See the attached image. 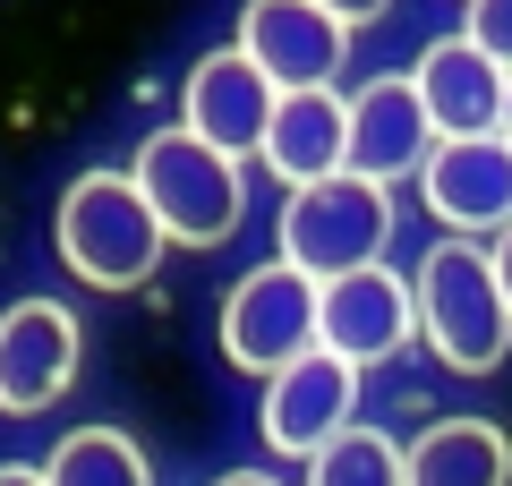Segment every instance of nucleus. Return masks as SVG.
I'll return each instance as SVG.
<instances>
[{
	"label": "nucleus",
	"mask_w": 512,
	"mask_h": 486,
	"mask_svg": "<svg viewBox=\"0 0 512 486\" xmlns=\"http://www.w3.org/2000/svg\"><path fill=\"white\" fill-rule=\"evenodd\" d=\"M163 239H171L163 214L146 205V188L128 180V171H86V180H69V197H60V265H69L77 282H94V290L154 282Z\"/></svg>",
	"instance_id": "nucleus-3"
},
{
	"label": "nucleus",
	"mask_w": 512,
	"mask_h": 486,
	"mask_svg": "<svg viewBox=\"0 0 512 486\" xmlns=\"http://www.w3.org/2000/svg\"><path fill=\"white\" fill-rule=\"evenodd\" d=\"M402 478L410 486H512V444L487 418H436L402 452Z\"/></svg>",
	"instance_id": "nucleus-15"
},
{
	"label": "nucleus",
	"mask_w": 512,
	"mask_h": 486,
	"mask_svg": "<svg viewBox=\"0 0 512 486\" xmlns=\"http://www.w3.org/2000/svg\"><path fill=\"white\" fill-rule=\"evenodd\" d=\"M419 94H427V120H436V137H487V128H504V94H512V69L495 52H478L470 35H444L419 52Z\"/></svg>",
	"instance_id": "nucleus-13"
},
{
	"label": "nucleus",
	"mask_w": 512,
	"mask_h": 486,
	"mask_svg": "<svg viewBox=\"0 0 512 486\" xmlns=\"http://www.w3.org/2000/svg\"><path fill=\"white\" fill-rule=\"evenodd\" d=\"M128 180L146 188V205L163 214L171 248H222V239L248 222V180H239V154L205 145L197 128H154L128 162Z\"/></svg>",
	"instance_id": "nucleus-2"
},
{
	"label": "nucleus",
	"mask_w": 512,
	"mask_h": 486,
	"mask_svg": "<svg viewBox=\"0 0 512 486\" xmlns=\"http://www.w3.org/2000/svg\"><path fill=\"white\" fill-rule=\"evenodd\" d=\"M350 410H359V367L333 359V350H308V359H291L282 376H265V444L274 452L316 461V452L350 427Z\"/></svg>",
	"instance_id": "nucleus-9"
},
{
	"label": "nucleus",
	"mask_w": 512,
	"mask_h": 486,
	"mask_svg": "<svg viewBox=\"0 0 512 486\" xmlns=\"http://www.w3.org/2000/svg\"><path fill=\"white\" fill-rule=\"evenodd\" d=\"M0 486H52L43 469H26V461H0Z\"/></svg>",
	"instance_id": "nucleus-21"
},
{
	"label": "nucleus",
	"mask_w": 512,
	"mask_h": 486,
	"mask_svg": "<svg viewBox=\"0 0 512 486\" xmlns=\"http://www.w3.org/2000/svg\"><path fill=\"white\" fill-rule=\"evenodd\" d=\"M214 486H282V478H265V469H231V478H214Z\"/></svg>",
	"instance_id": "nucleus-22"
},
{
	"label": "nucleus",
	"mask_w": 512,
	"mask_h": 486,
	"mask_svg": "<svg viewBox=\"0 0 512 486\" xmlns=\"http://www.w3.org/2000/svg\"><path fill=\"white\" fill-rule=\"evenodd\" d=\"M265 171L282 188H316L333 171H350V94H333V86L282 94L274 128H265Z\"/></svg>",
	"instance_id": "nucleus-14"
},
{
	"label": "nucleus",
	"mask_w": 512,
	"mask_h": 486,
	"mask_svg": "<svg viewBox=\"0 0 512 486\" xmlns=\"http://www.w3.org/2000/svg\"><path fill=\"white\" fill-rule=\"evenodd\" d=\"M436 120H427V94L419 77H376V86L350 94V171H367V180H410V171H427V154H436Z\"/></svg>",
	"instance_id": "nucleus-12"
},
{
	"label": "nucleus",
	"mask_w": 512,
	"mask_h": 486,
	"mask_svg": "<svg viewBox=\"0 0 512 486\" xmlns=\"http://www.w3.org/2000/svg\"><path fill=\"white\" fill-rule=\"evenodd\" d=\"M308 486H410V478H402V444L376 435V427H342V435L308 461Z\"/></svg>",
	"instance_id": "nucleus-17"
},
{
	"label": "nucleus",
	"mask_w": 512,
	"mask_h": 486,
	"mask_svg": "<svg viewBox=\"0 0 512 486\" xmlns=\"http://www.w3.org/2000/svg\"><path fill=\"white\" fill-rule=\"evenodd\" d=\"M43 478L52 486H154V469H146V452H137V435L77 427V435H60V452L43 461Z\"/></svg>",
	"instance_id": "nucleus-16"
},
{
	"label": "nucleus",
	"mask_w": 512,
	"mask_h": 486,
	"mask_svg": "<svg viewBox=\"0 0 512 486\" xmlns=\"http://www.w3.org/2000/svg\"><path fill=\"white\" fill-rule=\"evenodd\" d=\"M239 52L274 77L282 94H299V86H333L342 77L350 26L333 9H316V0H248L239 9Z\"/></svg>",
	"instance_id": "nucleus-8"
},
{
	"label": "nucleus",
	"mask_w": 512,
	"mask_h": 486,
	"mask_svg": "<svg viewBox=\"0 0 512 486\" xmlns=\"http://www.w3.org/2000/svg\"><path fill=\"white\" fill-rule=\"evenodd\" d=\"M410 333H419V299H410V273L393 265L333 273L325 299H316V350H333L350 367H384Z\"/></svg>",
	"instance_id": "nucleus-6"
},
{
	"label": "nucleus",
	"mask_w": 512,
	"mask_h": 486,
	"mask_svg": "<svg viewBox=\"0 0 512 486\" xmlns=\"http://www.w3.org/2000/svg\"><path fill=\"white\" fill-rule=\"evenodd\" d=\"M77 384V316L60 299H18L0 316V410H52Z\"/></svg>",
	"instance_id": "nucleus-11"
},
{
	"label": "nucleus",
	"mask_w": 512,
	"mask_h": 486,
	"mask_svg": "<svg viewBox=\"0 0 512 486\" xmlns=\"http://www.w3.org/2000/svg\"><path fill=\"white\" fill-rule=\"evenodd\" d=\"M504 137H512V94H504Z\"/></svg>",
	"instance_id": "nucleus-23"
},
{
	"label": "nucleus",
	"mask_w": 512,
	"mask_h": 486,
	"mask_svg": "<svg viewBox=\"0 0 512 486\" xmlns=\"http://www.w3.org/2000/svg\"><path fill=\"white\" fill-rule=\"evenodd\" d=\"M487 256H495V282H504V299H512V231H495Z\"/></svg>",
	"instance_id": "nucleus-20"
},
{
	"label": "nucleus",
	"mask_w": 512,
	"mask_h": 486,
	"mask_svg": "<svg viewBox=\"0 0 512 486\" xmlns=\"http://www.w3.org/2000/svg\"><path fill=\"white\" fill-rule=\"evenodd\" d=\"M461 35L512 69V0H470V26H461Z\"/></svg>",
	"instance_id": "nucleus-18"
},
{
	"label": "nucleus",
	"mask_w": 512,
	"mask_h": 486,
	"mask_svg": "<svg viewBox=\"0 0 512 486\" xmlns=\"http://www.w3.org/2000/svg\"><path fill=\"white\" fill-rule=\"evenodd\" d=\"M384 248H393V188L367 171H333L316 188H291V205H282V256L316 282L384 265Z\"/></svg>",
	"instance_id": "nucleus-4"
},
{
	"label": "nucleus",
	"mask_w": 512,
	"mask_h": 486,
	"mask_svg": "<svg viewBox=\"0 0 512 486\" xmlns=\"http://www.w3.org/2000/svg\"><path fill=\"white\" fill-rule=\"evenodd\" d=\"M316 9H333V18H342L350 35H359V26H376L384 9H393V0H316Z\"/></svg>",
	"instance_id": "nucleus-19"
},
{
	"label": "nucleus",
	"mask_w": 512,
	"mask_h": 486,
	"mask_svg": "<svg viewBox=\"0 0 512 486\" xmlns=\"http://www.w3.org/2000/svg\"><path fill=\"white\" fill-rule=\"evenodd\" d=\"M274 103H282V86L256 69L239 43H222V52H205L197 69H188V111H180V128H197V137L222 145V154H265Z\"/></svg>",
	"instance_id": "nucleus-10"
},
{
	"label": "nucleus",
	"mask_w": 512,
	"mask_h": 486,
	"mask_svg": "<svg viewBox=\"0 0 512 486\" xmlns=\"http://www.w3.org/2000/svg\"><path fill=\"white\" fill-rule=\"evenodd\" d=\"M410 299H419V333L453 376H487L512 359V299L495 282V256L478 239H444L427 248V265L410 273Z\"/></svg>",
	"instance_id": "nucleus-1"
},
{
	"label": "nucleus",
	"mask_w": 512,
	"mask_h": 486,
	"mask_svg": "<svg viewBox=\"0 0 512 486\" xmlns=\"http://www.w3.org/2000/svg\"><path fill=\"white\" fill-rule=\"evenodd\" d=\"M316 299H325V282L299 273L291 256L239 273L231 299H222V350H231V367H248V376H282L291 359H308V350H316Z\"/></svg>",
	"instance_id": "nucleus-5"
},
{
	"label": "nucleus",
	"mask_w": 512,
	"mask_h": 486,
	"mask_svg": "<svg viewBox=\"0 0 512 486\" xmlns=\"http://www.w3.org/2000/svg\"><path fill=\"white\" fill-rule=\"evenodd\" d=\"M419 197L453 239L512 231V137L504 128H487V137H444L427 154V171H419Z\"/></svg>",
	"instance_id": "nucleus-7"
}]
</instances>
